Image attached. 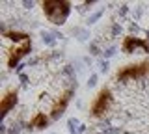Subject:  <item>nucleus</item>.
<instances>
[{
    "label": "nucleus",
    "mask_w": 149,
    "mask_h": 134,
    "mask_svg": "<svg viewBox=\"0 0 149 134\" xmlns=\"http://www.w3.org/2000/svg\"><path fill=\"white\" fill-rule=\"evenodd\" d=\"M73 4L67 0H43L41 10L45 13V19L52 22L54 26H62L67 22V17L71 15Z\"/></svg>",
    "instance_id": "f257e3e1"
},
{
    "label": "nucleus",
    "mask_w": 149,
    "mask_h": 134,
    "mask_svg": "<svg viewBox=\"0 0 149 134\" xmlns=\"http://www.w3.org/2000/svg\"><path fill=\"white\" fill-rule=\"evenodd\" d=\"M149 78V58L136 63H127L116 71V82L127 84V82H140Z\"/></svg>",
    "instance_id": "f03ea898"
},
{
    "label": "nucleus",
    "mask_w": 149,
    "mask_h": 134,
    "mask_svg": "<svg viewBox=\"0 0 149 134\" xmlns=\"http://www.w3.org/2000/svg\"><path fill=\"white\" fill-rule=\"evenodd\" d=\"M112 104H114V93H112V90L108 86L101 87L99 93H97L95 99H93L91 106H90V115L93 119H102L110 112Z\"/></svg>",
    "instance_id": "7ed1b4c3"
},
{
    "label": "nucleus",
    "mask_w": 149,
    "mask_h": 134,
    "mask_svg": "<svg viewBox=\"0 0 149 134\" xmlns=\"http://www.w3.org/2000/svg\"><path fill=\"white\" fill-rule=\"evenodd\" d=\"M74 90H77V84H71L56 97V101L52 103V106H50V119H52V121H56V119H60L63 115V112L67 110V106H69V103H71V99L74 95Z\"/></svg>",
    "instance_id": "20e7f679"
},
{
    "label": "nucleus",
    "mask_w": 149,
    "mask_h": 134,
    "mask_svg": "<svg viewBox=\"0 0 149 134\" xmlns=\"http://www.w3.org/2000/svg\"><path fill=\"white\" fill-rule=\"evenodd\" d=\"M136 50L149 54V39L143 37H136V35H125L123 43H121V52L123 54H132Z\"/></svg>",
    "instance_id": "39448f33"
},
{
    "label": "nucleus",
    "mask_w": 149,
    "mask_h": 134,
    "mask_svg": "<svg viewBox=\"0 0 149 134\" xmlns=\"http://www.w3.org/2000/svg\"><path fill=\"white\" fill-rule=\"evenodd\" d=\"M30 52H32V41H26L19 47H11L8 50V69H17L21 60L28 56Z\"/></svg>",
    "instance_id": "423d86ee"
},
{
    "label": "nucleus",
    "mask_w": 149,
    "mask_h": 134,
    "mask_svg": "<svg viewBox=\"0 0 149 134\" xmlns=\"http://www.w3.org/2000/svg\"><path fill=\"white\" fill-rule=\"evenodd\" d=\"M17 103H19V90L17 87L8 90L6 93H4L2 101H0V117H2V121L8 117V114L17 106Z\"/></svg>",
    "instance_id": "0eeeda50"
},
{
    "label": "nucleus",
    "mask_w": 149,
    "mask_h": 134,
    "mask_svg": "<svg viewBox=\"0 0 149 134\" xmlns=\"http://www.w3.org/2000/svg\"><path fill=\"white\" fill-rule=\"evenodd\" d=\"M52 121L50 115H47L45 112H36L28 121V128H34V131H43V128L49 127V123Z\"/></svg>",
    "instance_id": "6e6552de"
},
{
    "label": "nucleus",
    "mask_w": 149,
    "mask_h": 134,
    "mask_svg": "<svg viewBox=\"0 0 149 134\" xmlns=\"http://www.w3.org/2000/svg\"><path fill=\"white\" fill-rule=\"evenodd\" d=\"M2 35L9 41H13V43H26V41H32L30 39V34H26V32H21V30H2Z\"/></svg>",
    "instance_id": "1a4fd4ad"
},
{
    "label": "nucleus",
    "mask_w": 149,
    "mask_h": 134,
    "mask_svg": "<svg viewBox=\"0 0 149 134\" xmlns=\"http://www.w3.org/2000/svg\"><path fill=\"white\" fill-rule=\"evenodd\" d=\"M56 37H62V34H58V32H41V39H43L45 45H54Z\"/></svg>",
    "instance_id": "9d476101"
},
{
    "label": "nucleus",
    "mask_w": 149,
    "mask_h": 134,
    "mask_svg": "<svg viewBox=\"0 0 149 134\" xmlns=\"http://www.w3.org/2000/svg\"><path fill=\"white\" fill-rule=\"evenodd\" d=\"M102 13H104V10H101V11H97V13H93V15L90 17V19H88V22H90V24H93V22H95L97 19H99V17L102 15Z\"/></svg>",
    "instance_id": "9b49d317"
},
{
    "label": "nucleus",
    "mask_w": 149,
    "mask_h": 134,
    "mask_svg": "<svg viewBox=\"0 0 149 134\" xmlns=\"http://www.w3.org/2000/svg\"><path fill=\"white\" fill-rule=\"evenodd\" d=\"M114 50H116L114 47H110V49H106V50H104V52H102V54H104V58H112V56H114Z\"/></svg>",
    "instance_id": "f8f14e48"
},
{
    "label": "nucleus",
    "mask_w": 149,
    "mask_h": 134,
    "mask_svg": "<svg viewBox=\"0 0 149 134\" xmlns=\"http://www.w3.org/2000/svg\"><path fill=\"white\" fill-rule=\"evenodd\" d=\"M95 84H97V75H91L90 80H88V86L91 87V86H95Z\"/></svg>",
    "instance_id": "ddd939ff"
},
{
    "label": "nucleus",
    "mask_w": 149,
    "mask_h": 134,
    "mask_svg": "<svg viewBox=\"0 0 149 134\" xmlns=\"http://www.w3.org/2000/svg\"><path fill=\"white\" fill-rule=\"evenodd\" d=\"M90 49H91V54H95V56H97V54H101V52H99V47H97L95 43H91V45H90Z\"/></svg>",
    "instance_id": "4468645a"
},
{
    "label": "nucleus",
    "mask_w": 149,
    "mask_h": 134,
    "mask_svg": "<svg viewBox=\"0 0 149 134\" xmlns=\"http://www.w3.org/2000/svg\"><path fill=\"white\" fill-rule=\"evenodd\" d=\"M19 78H21L22 86H26V84H28V76H26V75H22V73H21V75H19Z\"/></svg>",
    "instance_id": "2eb2a0df"
},
{
    "label": "nucleus",
    "mask_w": 149,
    "mask_h": 134,
    "mask_svg": "<svg viewBox=\"0 0 149 134\" xmlns=\"http://www.w3.org/2000/svg\"><path fill=\"white\" fill-rule=\"evenodd\" d=\"M147 39H149V30H147Z\"/></svg>",
    "instance_id": "dca6fc26"
}]
</instances>
